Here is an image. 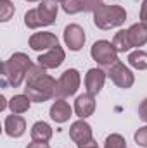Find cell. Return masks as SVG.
Segmentation results:
<instances>
[{"mask_svg": "<svg viewBox=\"0 0 147 148\" xmlns=\"http://www.w3.org/2000/svg\"><path fill=\"white\" fill-rule=\"evenodd\" d=\"M55 90H57V81L50 74H47L42 66L33 64V67L26 76V86H24V93L30 97V100L43 103L50 98H55Z\"/></svg>", "mask_w": 147, "mask_h": 148, "instance_id": "6da1fadb", "label": "cell"}, {"mask_svg": "<svg viewBox=\"0 0 147 148\" xmlns=\"http://www.w3.org/2000/svg\"><path fill=\"white\" fill-rule=\"evenodd\" d=\"M31 67H33L31 59L23 52H16L2 64V74L5 83H9L12 88H17L23 84V81H26V76Z\"/></svg>", "mask_w": 147, "mask_h": 148, "instance_id": "7a4b0ae2", "label": "cell"}, {"mask_svg": "<svg viewBox=\"0 0 147 148\" xmlns=\"http://www.w3.org/2000/svg\"><path fill=\"white\" fill-rule=\"evenodd\" d=\"M126 21V10L121 5H107L102 3L101 7H97L94 10V24L99 29H112V28H119L123 26Z\"/></svg>", "mask_w": 147, "mask_h": 148, "instance_id": "3957f363", "label": "cell"}, {"mask_svg": "<svg viewBox=\"0 0 147 148\" xmlns=\"http://www.w3.org/2000/svg\"><path fill=\"white\" fill-rule=\"evenodd\" d=\"M90 55L99 66H104V67H111L116 62H119L116 47L112 45V41H107V40L95 41L90 48Z\"/></svg>", "mask_w": 147, "mask_h": 148, "instance_id": "277c9868", "label": "cell"}, {"mask_svg": "<svg viewBox=\"0 0 147 148\" xmlns=\"http://www.w3.org/2000/svg\"><path fill=\"white\" fill-rule=\"evenodd\" d=\"M81 83V76L76 69H66L57 79V90H55V98H68L73 97L78 91Z\"/></svg>", "mask_w": 147, "mask_h": 148, "instance_id": "5b68a950", "label": "cell"}, {"mask_svg": "<svg viewBox=\"0 0 147 148\" xmlns=\"http://www.w3.org/2000/svg\"><path fill=\"white\" fill-rule=\"evenodd\" d=\"M107 77H111V81H112L118 88H123V90L132 88L133 83H135V76L132 73V69H130L128 66H125L121 60L109 67Z\"/></svg>", "mask_w": 147, "mask_h": 148, "instance_id": "8992f818", "label": "cell"}, {"mask_svg": "<svg viewBox=\"0 0 147 148\" xmlns=\"http://www.w3.org/2000/svg\"><path fill=\"white\" fill-rule=\"evenodd\" d=\"M38 66H42L45 71H50V69H57L64 60H66V52H64V48L61 47V45H57V47H54V48H50V50H47L45 53H40L37 59Z\"/></svg>", "mask_w": 147, "mask_h": 148, "instance_id": "52a82bcc", "label": "cell"}, {"mask_svg": "<svg viewBox=\"0 0 147 148\" xmlns=\"http://www.w3.org/2000/svg\"><path fill=\"white\" fill-rule=\"evenodd\" d=\"M28 45L35 52H47V50H50V48L59 45V38L55 36L54 33H49V31L33 33L30 36V40H28Z\"/></svg>", "mask_w": 147, "mask_h": 148, "instance_id": "ba28073f", "label": "cell"}, {"mask_svg": "<svg viewBox=\"0 0 147 148\" xmlns=\"http://www.w3.org/2000/svg\"><path fill=\"white\" fill-rule=\"evenodd\" d=\"M85 31L80 24H68L64 28V43L71 52H78L85 45Z\"/></svg>", "mask_w": 147, "mask_h": 148, "instance_id": "9c48e42d", "label": "cell"}, {"mask_svg": "<svg viewBox=\"0 0 147 148\" xmlns=\"http://www.w3.org/2000/svg\"><path fill=\"white\" fill-rule=\"evenodd\" d=\"M106 77H107V73H104L102 69L99 67H92L88 69L87 74H85V88H87V93L90 95H99L104 88V83H106Z\"/></svg>", "mask_w": 147, "mask_h": 148, "instance_id": "30bf717a", "label": "cell"}, {"mask_svg": "<svg viewBox=\"0 0 147 148\" xmlns=\"http://www.w3.org/2000/svg\"><path fill=\"white\" fill-rule=\"evenodd\" d=\"M38 10V17H40V23H42V28L43 26H50L55 23L57 19V12H59V5L55 0H42L37 7Z\"/></svg>", "mask_w": 147, "mask_h": 148, "instance_id": "8fae6325", "label": "cell"}, {"mask_svg": "<svg viewBox=\"0 0 147 148\" xmlns=\"http://www.w3.org/2000/svg\"><path fill=\"white\" fill-rule=\"evenodd\" d=\"M69 138L73 140L76 145H81V143H87V141L94 140L90 124L85 119L74 121L73 124H71V127H69Z\"/></svg>", "mask_w": 147, "mask_h": 148, "instance_id": "7c38bea8", "label": "cell"}, {"mask_svg": "<svg viewBox=\"0 0 147 148\" xmlns=\"http://www.w3.org/2000/svg\"><path fill=\"white\" fill-rule=\"evenodd\" d=\"M73 110L74 109L69 105V102H66L64 98H55V102L50 107V119L57 124H64L73 115Z\"/></svg>", "mask_w": 147, "mask_h": 148, "instance_id": "4fadbf2b", "label": "cell"}, {"mask_svg": "<svg viewBox=\"0 0 147 148\" xmlns=\"http://www.w3.org/2000/svg\"><path fill=\"white\" fill-rule=\"evenodd\" d=\"M3 129H5V134L10 138H21L26 131V121L19 114L7 115L3 121Z\"/></svg>", "mask_w": 147, "mask_h": 148, "instance_id": "5bb4252c", "label": "cell"}, {"mask_svg": "<svg viewBox=\"0 0 147 148\" xmlns=\"http://www.w3.org/2000/svg\"><path fill=\"white\" fill-rule=\"evenodd\" d=\"M74 114L80 119H87L95 112V97L90 93H83L80 97H76L74 100Z\"/></svg>", "mask_w": 147, "mask_h": 148, "instance_id": "9a60e30c", "label": "cell"}, {"mask_svg": "<svg viewBox=\"0 0 147 148\" xmlns=\"http://www.w3.org/2000/svg\"><path fill=\"white\" fill-rule=\"evenodd\" d=\"M128 38L132 43V48L144 47L147 43V24L144 23H135L128 28Z\"/></svg>", "mask_w": 147, "mask_h": 148, "instance_id": "2e32d148", "label": "cell"}, {"mask_svg": "<svg viewBox=\"0 0 147 148\" xmlns=\"http://www.w3.org/2000/svg\"><path fill=\"white\" fill-rule=\"evenodd\" d=\"M54 131L50 127V124H47L45 121H37L33 126H31V140L33 141H43V143H49L50 138H52Z\"/></svg>", "mask_w": 147, "mask_h": 148, "instance_id": "e0dca14e", "label": "cell"}, {"mask_svg": "<svg viewBox=\"0 0 147 148\" xmlns=\"http://www.w3.org/2000/svg\"><path fill=\"white\" fill-rule=\"evenodd\" d=\"M30 107H31V100H30V97L26 95V93H23V95H14L10 100H9V109L12 114H24V112L30 110Z\"/></svg>", "mask_w": 147, "mask_h": 148, "instance_id": "ac0fdd59", "label": "cell"}, {"mask_svg": "<svg viewBox=\"0 0 147 148\" xmlns=\"http://www.w3.org/2000/svg\"><path fill=\"white\" fill-rule=\"evenodd\" d=\"M112 45L116 47L118 53L130 52L132 50V43H130V38H128V29H119L112 38Z\"/></svg>", "mask_w": 147, "mask_h": 148, "instance_id": "d6986e66", "label": "cell"}, {"mask_svg": "<svg viewBox=\"0 0 147 148\" xmlns=\"http://www.w3.org/2000/svg\"><path fill=\"white\" fill-rule=\"evenodd\" d=\"M128 64L137 69V71H146L147 69V52L144 50H133L130 55H128Z\"/></svg>", "mask_w": 147, "mask_h": 148, "instance_id": "ffe728a7", "label": "cell"}, {"mask_svg": "<svg viewBox=\"0 0 147 148\" xmlns=\"http://www.w3.org/2000/svg\"><path fill=\"white\" fill-rule=\"evenodd\" d=\"M62 10L66 14H78V12H85V7H83V0H64L61 3Z\"/></svg>", "mask_w": 147, "mask_h": 148, "instance_id": "44dd1931", "label": "cell"}, {"mask_svg": "<svg viewBox=\"0 0 147 148\" xmlns=\"http://www.w3.org/2000/svg\"><path fill=\"white\" fill-rule=\"evenodd\" d=\"M16 12V7L10 0H0V21L7 23Z\"/></svg>", "mask_w": 147, "mask_h": 148, "instance_id": "7402d4cb", "label": "cell"}, {"mask_svg": "<svg viewBox=\"0 0 147 148\" xmlns=\"http://www.w3.org/2000/svg\"><path fill=\"white\" fill-rule=\"evenodd\" d=\"M104 148H126V140L118 134V133H112L106 138L104 141Z\"/></svg>", "mask_w": 147, "mask_h": 148, "instance_id": "603a6c76", "label": "cell"}, {"mask_svg": "<svg viewBox=\"0 0 147 148\" xmlns=\"http://www.w3.org/2000/svg\"><path fill=\"white\" fill-rule=\"evenodd\" d=\"M133 140H135V143H137L139 147L147 148V126H142V127H139V129L135 131Z\"/></svg>", "mask_w": 147, "mask_h": 148, "instance_id": "cb8c5ba5", "label": "cell"}, {"mask_svg": "<svg viewBox=\"0 0 147 148\" xmlns=\"http://www.w3.org/2000/svg\"><path fill=\"white\" fill-rule=\"evenodd\" d=\"M104 2L102 0H83V7H85V12H94L97 7H101Z\"/></svg>", "mask_w": 147, "mask_h": 148, "instance_id": "d4e9b609", "label": "cell"}, {"mask_svg": "<svg viewBox=\"0 0 147 148\" xmlns=\"http://www.w3.org/2000/svg\"><path fill=\"white\" fill-rule=\"evenodd\" d=\"M139 117L147 122V98H144L142 102H140V105H139Z\"/></svg>", "mask_w": 147, "mask_h": 148, "instance_id": "484cf974", "label": "cell"}, {"mask_svg": "<svg viewBox=\"0 0 147 148\" xmlns=\"http://www.w3.org/2000/svg\"><path fill=\"white\" fill-rule=\"evenodd\" d=\"M140 23L147 24V0H142L140 5Z\"/></svg>", "mask_w": 147, "mask_h": 148, "instance_id": "4316f807", "label": "cell"}, {"mask_svg": "<svg viewBox=\"0 0 147 148\" xmlns=\"http://www.w3.org/2000/svg\"><path fill=\"white\" fill-rule=\"evenodd\" d=\"M26 148H50V145L49 143H43V141H33L31 140V143H28Z\"/></svg>", "mask_w": 147, "mask_h": 148, "instance_id": "83f0119b", "label": "cell"}, {"mask_svg": "<svg viewBox=\"0 0 147 148\" xmlns=\"http://www.w3.org/2000/svg\"><path fill=\"white\" fill-rule=\"evenodd\" d=\"M78 148H99V145H97V141H95V140H90V141H87V143L78 145Z\"/></svg>", "mask_w": 147, "mask_h": 148, "instance_id": "f1b7e54d", "label": "cell"}, {"mask_svg": "<svg viewBox=\"0 0 147 148\" xmlns=\"http://www.w3.org/2000/svg\"><path fill=\"white\" fill-rule=\"evenodd\" d=\"M0 102H2V103H0V110H3L9 103H5V97H0Z\"/></svg>", "mask_w": 147, "mask_h": 148, "instance_id": "f546056e", "label": "cell"}, {"mask_svg": "<svg viewBox=\"0 0 147 148\" xmlns=\"http://www.w3.org/2000/svg\"><path fill=\"white\" fill-rule=\"evenodd\" d=\"M26 2H31L33 3V2H42V0H26Z\"/></svg>", "mask_w": 147, "mask_h": 148, "instance_id": "4dcf8cb0", "label": "cell"}, {"mask_svg": "<svg viewBox=\"0 0 147 148\" xmlns=\"http://www.w3.org/2000/svg\"><path fill=\"white\" fill-rule=\"evenodd\" d=\"M55 2H57V3H59V2H61V3H62V2H64V0H55Z\"/></svg>", "mask_w": 147, "mask_h": 148, "instance_id": "1f68e13d", "label": "cell"}]
</instances>
